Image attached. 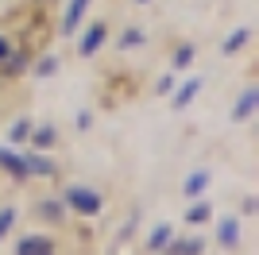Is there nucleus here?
<instances>
[{"instance_id":"nucleus-1","label":"nucleus","mask_w":259,"mask_h":255,"mask_svg":"<svg viewBox=\"0 0 259 255\" xmlns=\"http://www.w3.org/2000/svg\"><path fill=\"white\" fill-rule=\"evenodd\" d=\"M66 205L77 209V212H85V217L101 212V197L93 190H85V186H70V190H66Z\"/></svg>"},{"instance_id":"nucleus-2","label":"nucleus","mask_w":259,"mask_h":255,"mask_svg":"<svg viewBox=\"0 0 259 255\" xmlns=\"http://www.w3.org/2000/svg\"><path fill=\"white\" fill-rule=\"evenodd\" d=\"M85 8H89V0H70V8H66V20H62V31H66V35H74V27L81 23Z\"/></svg>"},{"instance_id":"nucleus-3","label":"nucleus","mask_w":259,"mask_h":255,"mask_svg":"<svg viewBox=\"0 0 259 255\" xmlns=\"http://www.w3.org/2000/svg\"><path fill=\"white\" fill-rule=\"evenodd\" d=\"M16 255H51V244L43 236H27V240H20V251Z\"/></svg>"},{"instance_id":"nucleus-4","label":"nucleus","mask_w":259,"mask_h":255,"mask_svg":"<svg viewBox=\"0 0 259 255\" xmlns=\"http://www.w3.org/2000/svg\"><path fill=\"white\" fill-rule=\"evenodd\" d=\"M197 89H201V77H194V81H186L182 89L174 93V101H170V105H174V108H186V105H190V101L197 97Z\"/></svg>"},{"instance_id":"nucleus-5","label":"nucleus","mask_w":259,"mask_h":255,"mask_svg":"<svg viewBox=\"0 0 259 255\" xmlns=\"http://www.w3.org/2000/svg\"><path fill=\"white\" fill-rule=\"evenodd\" d=\"M101 42H105V27H101V23H93V27L85 31V39H81V54H97Z\"/></svg>"},{"instance_id":"nucleus-6","label":"nucleus","mask_w":259,"mask_h":255,"mask_svg":"<svg viewBox=\"0 0 259 255\" xmlns=\"http://www.w3.org/2000/svg\"><path fill=\"white\" fill-rule=\"evenodd\" d=\"M255 105H259V89H248V93L240 97V105H236V112H232V116H236V120H248L251 112H255Z\"/></svg>"},{"instance_id":"nucleus-7","label":"nucleus","mask_w":259,"mask_h":255,"mask_svg":"<svg viewBox=\"0 0 259 255\" xmlns=\"http://www.w3.org/2000/svg\"><path fill=\"white\" fill-rule=\"evenodd\" d=\"M166 255H201V240H166Z\"/></svg>"},{"instance_id":"nucleus-8","label":"nucleus","mask_w":259,"mask_h":255,"mask_svg":"<svg viewBox=\"0 0 259 255\" xmlns=\"http://www.w3.org/2000/svg\"><path fill=\"white\" fill-rule=\"evenodd\" d=\"M217 236H221V244H240V221H232V217H228V221H221V228H217Z\"/></svg>"},{"instance_id":"nucleus-9","label":"nucleus","mask_w":259,"mask_h":255,"mask_svg":"<svg viewBox=\"0 0 259 255\" xmlns=\"http://www.w3.org/2000/svg\"><path fill=\"white\" fill-rule=\"evenodd\" d=\"M205 186H209V174H205V170L190 174V178H186V197H197V193H205Z\"/></svg>"},{"instance_id":"nucleus-10","label":"nucleus","mask_w":259,"mask_h":255,"mask_svg":"<svg viewBox=\"0 0 259 255\" xmlns=\"http://www.w3.org/2000/svg\"><path fill=\"white\" fill-rule=\"evenodd\" d=\"M248 39H251V31H248V27H240V31H232L225 42H221V51H225V54H232V51H240V47H244Z\"/></svg>"},{"instance_id":"nucleus-11","label":"nucleus","mask_w":259,"mask_h":255,"mask_svg":"<svg viewBox=\"0 0 259 255\" xmlns=\"http://www.w3.org/2000/svg\"><path fill=\"white\" fill-rule=\"evenodd\" d=\"M0 166L12 170V174H27V166H23V159H16L12 151H0Z\"/></svg>"},{"instance_id":"nucleus-12","label":"nucleus","mask_w":259,"mask_h":255,"mask_svg":"<svg viewBox=\"0 0 259 255\" xmlns=\"http://www.w3.org/2000/svg\"><path fill=\"white\" fill-rule=\"evenodd\" d=\"M23 166H27V174H51V159H43V155H35V159H23Z\"/></svg>"},{"instance_id":"nucleus-13","label":"nucleus","mask_w":259,"mask_h":255,"mask_svg":"<svg viewBox=\"0 0 259 255\" xmlns=\"http://www.w3.org/2000/svg\"><path fill=\"white\" fill-rule=\"evenodd\" d=\"M27 136L35 139V147H51V143H54V128H51V124H43L39 132H27Z\"/></svg>"},{"instance_id":"nucleus-14","label":"nucleus","mask_w":259,"mask_h":255,"mask_svg":"<svg viewBox=\"0 0 259 255\" xmlns=\"http://www.w3.org/2000/svg\"><path fill=\"white\" fill-rule=\"evenodd\" d=\"M209 217H213V212H209V205H194V209H190V217H186V224H205Z\"/></svg>"},{"instance_id":"nucleus-15","label":"nucleus","mask_w":259,"mask_h":255,"mask_svg":"<svg viewBox=\"0 0 259 255\" xmlns=\"http://www.w3.org/2000/svg\"><path fill=\"white\" fill-rule=\"evenodd\" d=\"M27 132H31V124H27V120H16L12 132H8V139H12V143H20V139H27Z\"/></svg>"},{"instance_id":"nucleus-16","label":"nucleus","mask_w":259,"mask_h":255,"mask_svg":"<svg viewBox=\"0 0 259 255\" xmlns=\"http://www.w3.org/2000/svg\"><path fill=\"white\" fill-rule=\"evenodd\" d=\"M166 240H170V228H166V224H159V228H155V232H151V247H155V251H159V247L166 244Z\"/></svg>"},{"instance_id":"nucleus-17","label":"nucleus","mask_w":259,"mask_h":255,"mask_svg":"<svg viewBox=\"0 0 259 255\" xmlns=\"http://www.w3.org/2000/svg\"><path fill=\"white\" fill-rule=\"evenodd\" d=\"M12 224H16V209H4V212H0V240L8 236V228H12Z\"/></svg>"},{"instance_id":"nucleus-18","label":"nucleus","mask_w":259,"mask_h":255,"mask_svg":"<svg viewBox=\"0 0 259 255\" xmlns=\"http://www.w3.org/2000/svg\"><path fill=\"white\" fill-rule=\"evenodd\" d=\"M136 42H143V35H140V31H124V39H120V47L128 51V47H136Z\"/></svg>"},{"instance_id":"nucleus-19","label":"nucleus","mask_w":259,"mask_h":255,"mask_svg":"<svg viewBox=\"0 0 259 255\" xmlns=\"http://www.w3.org/2000/svg\"><path fill=\"white\" fill-rule=\"evenodd\" d=\"M190 58H194V47H182V51L174 54V66H186Z\"/></svg>"},{"instance_id":"nucleus-20","label":"nucleus","mask_w":259,"mask_h":255,"mask_svg":"<svg viewBox=\"0 0 259 255\" xmlns=\"http://www.w3.org/2000/svg\"><path fill=\"white\" fill-rule=\"evenodd\" d=\"M43 212H47V217H51V221H58V212H62V209H58V205H54V201H47V205H43Z\"/></svg>"},{"instance_id":"nucleus-21","label":"nucleus","mask_w":259,"mask_h":255,"mask_svg":"<svg viewBox=\"0 0 259 255\" xmlns=\"http://www.w3.org/2000/svg\"><path fill=\"white\" fill-rule=\"evenodd\" d=\"M39 74H54V58H43V62H39Z\"/></svg>"},{"instance_id":"nucleus-22","label":"nucleus","mask_w":259,"mask_h":255,"mask_svg":"<svg viewBox=\"0 0 259 255\" xmlns=\"http://www.w3.org/2000/svg\"><path fill=\"white\" fill-rule=\"evenodd\" d=\"M12 54V47H8V39H0V58H8Z\"/></svg>"}]
</instances>
